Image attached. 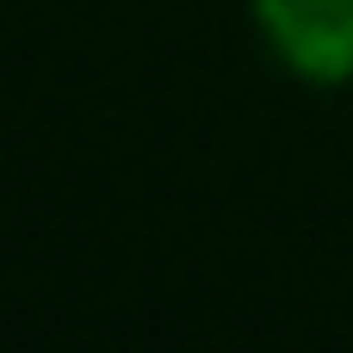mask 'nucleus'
Returning <instances> with one entry per match:
<instances>
[{"instance_id": "f257e3e1", "label": "nucleus", "mask_w": 353, "mask_h": 353, "mask_svg": "<svg viewBox=\"0 0 353 353\" xmlns=\"http://www.w3.org/2000/svg\"><path fill=\"white\" fill-rule=\"evenodd\" d=\"M267 43L304 81H353V0H254Z\"/></svg>"}]
</instances>
